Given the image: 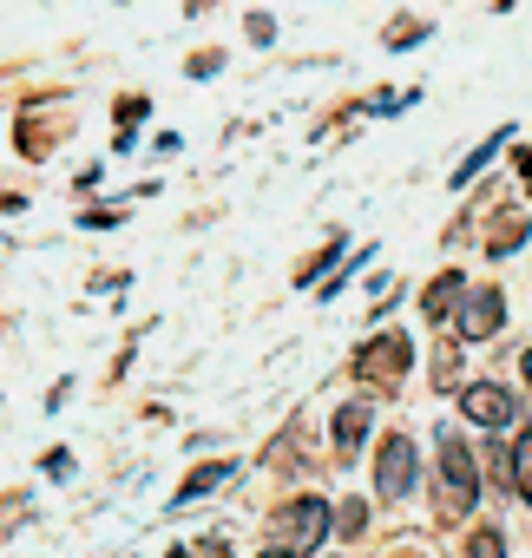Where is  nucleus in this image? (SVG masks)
Here are the masks:
<instances>
[{
	"label": "nucleus",
	"instance_id": "412c9836",
	"mask_svg": "<svg viewBox=\"0 0 532 558\" xmlns=\"http://www.w3.org/2000/svg\"><path fill=\"white\" fill-rule=\"evenodd\" d=\"M519 375H525V388H532V349H525V355H519Z\"/></svg>",
	"mask_w": 532,
	"mask_h": 558
},
{
	"label": "nucleus",
	"instance_id": "423d86ee",
	"mask_svg": "<svg viewBox=\"0 0 532 558\" xmlns=\"http://www.w3.org/2000/svg\"><path fill=\"white\" fill-rule=\"evenodd\" d=\"M460 414H467L473 427H506L519 408H512V395H506L499 381H467V388H460Z\"/></svg>",
	"mask_w": 532,
	"mask_h": 558
},
{
	"label": "nucleus",
	"instance_id": "7ed1b4c3",
	"mask_svg": "<svg viewBox=\"0 0 532 558\" xmlns=\"http://www.w3.org/2000/svg\"><path fill=\"white\" fill-rule=\"evenodd\" d=\"M408 362H414V342H408L401 329H388V336H375V342L355 355V375H362L368 388H395V381L408 375Z\"/></svg>",
	"mask_w": 532,
	"mask_h": 558
},
{
	"label": "nucleus",
	"instance_id": "6e6552de",
	"mask_svg": "<svg viewBox=\"0 0 532 558\" xmlns=\"http://www.w3.org/2000/svg\"><path fill=\"white\" fill-rule=\"evenodd\" d=\"M460 290H467V276L460 269H440L434 283H427V296H421V310H427V323H447L454 310H460Z\"/></svg>",
	"mask_w": 532,
	"mask_h": 558
},
{
	"label": "nucleus",
	"instance_id": "2eb2a0df",
	"mask_svg": "<svg viewBox=\"0 0 532 558\" xmlns=\"http://www.w3.org/2000/svg\"><path fill=\"white\" fill-rule=\"evenodd\" d=\"M368 525V506L362 499H349V506H336V519H329V532H342V538H355Z\"/></svg>",
	"mask_w": 532,
	"mask_h": 558
},
{
	"label": "nucleus",
	"instance_id": "39448f33",
	"mask_svg": "<svg viewBox=\"0 0 532 558\" xmlns=\"http://www.w3.org/2000/svg\"><path fill=\"white\" fill-rule=\"evenodd\" d=\"M375 493L382 499H408L414 493V440L408 434H388V447L375 460Z\"/></svg>",
	"mask_w": 532,
	"mask_h": 558
},
{
	"label": "nucleus",
	"instance_id": "4468645a",
	"mask_svg": "<svg viewBox=\"0 0 532 558\" xmlns=\"http://www.w3.org/2000/svg\"><path fill=\"white\" fill-rule=\"evenodd\" d=\"M145 112H152L145 99H119V106H112V119H119V138H112V145H119V151H132V125H138Z\"/></svg>",
	"mask_w": 532,
	"mask_h": 558
},
{
	"label": "nucleus",
	"instance_id": "ddd939ff",
	"mask_svg": "<svg viewBox=\"0 0 532 558\" xmlns=\"http://www.w3.org/2000/svg\"><path fill=\"white\" fill-rule=\"evenodd\" d=\"M506 453H512V486H519V499L532 506V427H525V434H519Z\"/></svg>",
	"mask_w": 532,
	"mask_h": 558
},
{
	"label": "nucleus",
	"instance_id": "f03ea898",
	"mask_svg": "<svg viewBox=\"0 0 532 558\" xmlns=\"http://www.w3.org/2000/svg\"><path fill=\"white\" fill-rule=\"evenodd\" d=\"M329 519H336V506L316 499V493H303V499H290L277 512V545L283 551H323L329 545Z\"/></svg>",
	"mask_w": 532,
	"mask_h": 558
},
{
	"label": "nucleus",
	"instance_id": "9b49d317",
	"mask_svg": "<svg viewBox=\"0 0 532 558\" xmlns=\"http://www.w3.org/2000/svg\"><path fill=\"white\" fill-rule=\"evenodd\" d=\"M506 132H512V125H499V132H493L486 145H473V151H467V158L454 165V178H447V191H467V184H473V178H480V171H486V165L499 158V145H506Z\"/></svg>",
	"mask_w": 532,
	"mask_h": 558
},
{
	"label": "nucleus",
	"instance_id": "6ab92c4d",
	"mask_svg": "<svg viewBox=\"0 0 532 558\" xmlns=\"http://www.w3.org/2000/svg\"><path fill=\"white\" fill-rule=\"evenodd\" d=\"M217 66H223V53H197V60H191V66H184V73H191V80H210V73H217Z\"/></svg>",
	"mask_w": 532,
	"mask_h": 558
},
{
	"label": "nucleus",
	"instance_id": "1a4fd4ad",
	"mask_svg": "<svg viewBox=\"0 0 532 558\" xmlns=\"http://www.w3.org/2000/svg\"><path fill=\"white\" fill-rule=\"evenodd\" d=\"M525 243V210H493L486 217V256H512Z\"/></svg>",
	"mask_w": 532,
	"mask_h": 558
},
{
	"label": "nucleus",
	"instance_id": "aec40b11",
	"mask_svg": "<svg viewBox=\"0 0 532 558\" xmlns=\"http://www.w3.org/2000/svg\"><path fill=\"white\" fill-rule=\"evenodd\" d=\"M512 171H519V178H525V197H532V145H525V151H519V158H512Z\"/></svg>",
	"mask_w": 532,
	"mask_h": 558
},
{
	"label": "nucleus",
	"instance_id": "20e7f679",
	"mask_svg": "<svg viewBox=\"0 0 532 558\" xmlns=\"http://www.w3.org/2000/svg\"><path fill=\"white\" fill-rule=\"evenodd\" d=\"M454 323H460V349H473V342L499 336V323H506V296H499V290H460Z\"/></svg>",
	"mask_w": 532,
	"mask_h": 558
},
{
	"label": "nucleus",
	"instance_id": "0eeeda50",
	"mask_svg": "<svg viewBox=\"0 0 532 558\" xmlns=\"http://www.w3.org/2000/svg\"><path fill=\"white\" fill-rule=\"evenodd\" d=\"M368 427H375V408H368V401H342V408H336V427H329V440H336V460L362 453Z\"/></svg>",
	"mask_w": 532,
	"mask_h": 558
},
{
	"label": "nucleus",
	"instance_id": "dca6fc26",
	"mask_svg": "<svg viewBox=\"0 0 532 558\" xmlns=\"http://www.w3.org/2000/svg\"><path fill=\"white\" fill-rule=\"evenodd\" d=\"M467 551H473V558H499V551H506V532H499V525H480V532L467 538Z\"/></svg>",
	"mask_w": 532,
	"mask_h": 558
},
{
	"label": "nucleus",
	"instance_id": "f257e3e1",
	"mask_svg": "<svg viewBox=\"0 0 532 558\" xmlns=\"http://www.w3.org/2000/svg\"><path fill=\"white\" fill-rule=\"evenodd\" d=\"M434 506H440L447 525L473 519V506H480V460H473V447L460 434H440V453H434Z\"/></svg>",
	"mask_w": 532,
	"mask_h": 558
},
{
	"label": "nucleus",
	"instance_id": "9d476101",
	"mask_svg": "<svg viewBox=\"0 0 532 558\" xmlns=\"http://www.w3.org/2000/svg\"><path fill=\"white\" fill-rule=\"evenodd\" d=\"M217 486H230V460H204V466H191V473L178 480V506H197V499L217 493Z\"/></svg>",
	"mask_w": 532,
	"mask_h": 558
},
{
	"label": "nucleus",
	"instance_id": "a211bd4d",
	"mask_svg": "<svg viewBox=\"0 0 532 558\" xmlns=\"http://www.w3.org/2000/svg\"><path fill=\"white\" fill-rule=\"evenodd\" d=\"M243 27H250V40H256V47H270V40H277V21H270V14H250Z\"/></svg>",
	"mask_w": 532,
	"mask_h": 558
},
{
	"label": "nucleus",
	"instance_id": "4be33fe9",
	"mask_svg": "<svg viewBox=\"0 0 532 558\" xmlns=\"http://www.w3.org/2000/svg\"><path fill=\"white\" fill-rule=\"evenodd\" d=\"M493 8H519V0H493Z\"/></svg>",
	"mask_w": 532,
	"mask_h": 558
},
{
	"label": "nucleus",
	"instance_id": "f3484780",
	"mask_svg": "<svg viewBox=\"0 0 532 558\" xmlns=\"http://www.w3.org/2000/svg\"><path fill=\"white\" fill-rule=\"evenodd\" d=\"M421 40H427V21H401V27L388 34V47H395V53H401V47H421Z\"/></svg>",
	"mask_w": 532,
	"mask_h": 558
},
{
	"label": "nucleus",
	"instance_id": "f8f14e48",
	"mask_svg": "<svg viewBox=\"0 0 532 558\" xmlns=\"http://www.w3.org/2000/svg\"><path fill=\"white\" fill-rule=\"evenodd\" d=\"M342 250H349V243H342V230H336V236H329V243H323V250H316V256H310L303 269H297V290H316L323 276H329V269L342 263Z\"/></svg>",
	"mask_w": 532,
	"mask_h": 558
}]
</instances>
